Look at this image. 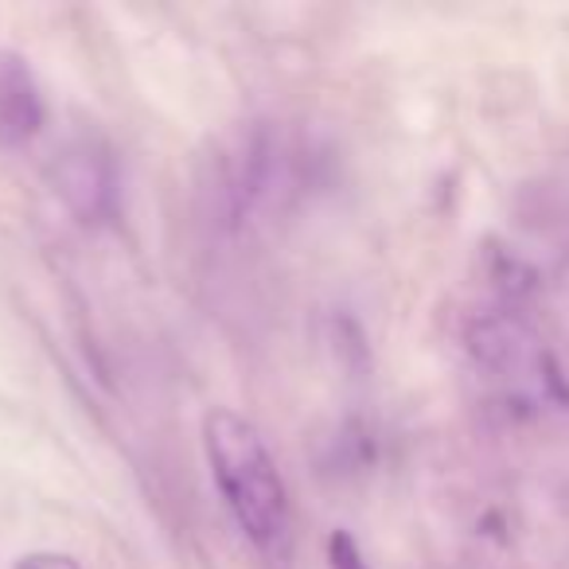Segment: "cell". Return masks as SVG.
<instances>
[{
	"instance_id": "cell-1",
	"label": "cell",
	"mask_w": 569,
	"mask_h": 569,
	"mask_svg": "<svg viewBox=\"0 0 569 569\" xmlns=\"http://www.w3.org/2000/svg\"><path fill=\"white\" fill-rule=\"evenodd\" d=\"M203 449L211 460V476L238 530L266 553L269 561H284L293 550V511L289 491L277 472L273 452L266 449L258 426L242 413L214 406L203 418Z\"/></svg>"
},
{
	"instance_id": "cell-7",
	"label": "cell",
	"mask_w": 569,
	"mask_h": 569,
	"mask_svg": "<svg viewBox=\"0 0 569 569\" xmlns=\"http://www.w3.org/2000/svg\"><path fill=\"white\" fill-rule=\"evenodd\" d=\"M12 569H79V561H74L71 553L40 550V553H28V558H20Z\"/></svg>"
},
{
	"instance_id": "cell-2",
	"label": "cell",
	"mask_w": 569,
	"mask_h": 569,
	"mask_svg": "<svg viewBox=\"0 0 569 569\" xmlns=\"http://www.w3.org/2000/svg\"><path fill=\"white\" fill-rule=\"evenodd\" d=\"M51 176L63 203L82 222H106L118 214V160L98 137H79L67 144Z\"/></svg>"
},
{
	"instance_id": "cell-5",
	"label": "cell",
	"mask_w": 569,
	"mask_h": 569,
	"mask_svg": "<svg viewBox=\"0 0 569 569\" xmlns=\"http://www.w3.org/2000/svg\"><path fill=\"white\" fill-rule=\"evenodd\" d=\"M496 281L503 293L511 297H527L535 293V284H538V273L530 266H522L519 258H499V269H496Z\"/></svg>"
},
{
	"instance_id": "cell-6",
	"label": "cell",
	"mask_w": 569,
	"mask_h": 569,
	"mask_svg": "<svg viewBox=\"0 0 569 569\" xmlns=\"http://www.w3.org/2000/svg\"><path fill=\"white\" fill-rule=\"evenodd\" d=\"M328 566L332 569H371L359 550V542L348 535V530H332L328 535Z\"/></svg>"
},
{
	"instance_id": "cell-4",
	"label": "cell",
	"mask_w": 569,
	"mask_h": 569,
	"mask_svg": "<svg viewBox=\"0 0 569 569\" xmlns=\"http://www.w3.org/2000/svg\"><path fill=\"white\" fill-rule=\"evenodd\" d=\"M530 336L519 320L507 317H483L468 328V351L476 363L491 367V371H511L527 359Z\"/></svg>"
},
{
	"instance_id": "cell-3",
	"label": "cell",
	"mask_w": 569,
	"mask_h": 569,
	"mask_svg": "<svg viewBox=\"0 0 569 569\" xmlns=\"http://www.w3.org/2000/svg\"><path fill=\"white\" fill-rule=\"evenodd\" d=\"M43 126V98L20 56L0 51V149H20Z\"/></svg>"
}]
</instances>
